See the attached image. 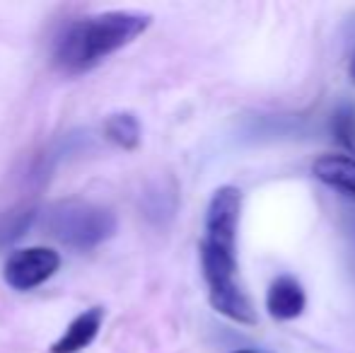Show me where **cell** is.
Wrapping results in <instances>:
<instances>
[{
  "label": "cell",
  "mask_w": 355,
  "mask_h": 353,
  "mask_svg": "<svg viewBox=\"0 0 355 353\" xmlns=\"http://www.w3.org/2000/svg\"><path fill=\"white\" fill-rule=\"evenodd\" d=\"M242 213V191L220 187L213 191L203 221L201 271L213 310L237 325H257V312L237 278V227Z\"/></svg>",
  "instance_id": "cell-1"
},
{
  "label": "cell",
  "mask_w": 355,
  "mask_h": 353,
  "mask_svg": "<svg viewBox=\"0 0 355 353\" xmlns=\"http://www.w3.org/2000/svg\"><path fill=\"white\" fill-rule=\"evenodd\" d=\"M153 17L136 10H114L73 22L58 37L53 63L66 76H83L136 42Z\"/></svg>",
  "instance_id": "cell-2"
},
{
  "label": "cell",
  "mask_w": 355,
  "mask_h": 353,
  "mask_svg": "<svg viewBox=\"0 0 355 353\" xmlns=\"http://www.w3.org/2000/svg\"><path fill=\"white\" fill-rule=\"evenodd\" d=\"M46 230L61 245L78 252H89L112 240L116 232V216L107 206L83 198H63L46 211Z\"/></svg>",
  "instance_id": "cell-3"
},
{
  "label": "cell",
  "mask_w": 355,
  "mask_h": 353,
  "mask_svg": "<svg viewBox=\"0 0 355 353\" xmlns=\"http://www.w3.org/2000/svg\"><path fill=\"white\" fill-rule=\"evenodd\" d=\"M61 268V255L51 247H27L8 257L3 266V278L12 291H34L56 276Z\"/></svg>",
  "instance_id": "cell-4"
},
{
  "label": "cell",
  "mask_w": 355,
  "mask_h": 353,
  "mask_svg": "<svg viewBox=\"0 0 355 353\" xmlns=\"http://www.w3.org/2000/svg\"><path fill=\"white\" fill-rule=\"evenodd\" d=\"M307 307V293L302 283L290 273L273 278L266 291V310L276 322H293Z\"/></svg>",
  "instance_id": "cell-5"
},
{
  "label": "cell",
  "mask_w": 355,
  "mask_h": 353,
  "mask_svg": "<svg viewBox=\"0 0 355 353\" xmlns=\"http://www.w3.org/2000/svg\"><path fill=\"white\" fill-rule=\"evenodd\" d=\"M89 146H92V141H89V136L85 131H73V133H66V136L56 138V141L37 157V162H34V167H32V179L51 177L61 162L71 160L78 153H85Z\"/></svg>",
  "instance_id": "cell-6"
},
{
  "label": "cell",
  "mask_w": 355,
  "mask_h": 353,
  "mask_svg": "<svg viewBox=\"0 0 355 353\" xmlns=\"http://www.w3.org/2000/svg\"><path fill=\"white\" fill-rule=\"evenodd\" d=\"M104 310L102 307H89L83 315H78L71 325L66 327V332L61 334V339L56 344H51V353H80L87 349L94 339H97L99 329H102Z\"/></svg>",
  "instance_id": "cell-7"
},
{
  "label": "cell",
  "mask_w": 355,
  "mask_h": 353,
  "mask_svg": "<svg viewBox=\"0 0 355 353\" xmlns=\"http://www.w3.org/2000/svg\"><path fill=\"white\" fill-rule=\"evenodd\" d=\"M312 175L334 191L355 201V157L351 155H322L314 160Z\"/></svg>",
  "instance_id": "cell-8"
},
{
  "label": "cell",
  "mask_w": 355,
  "mask_h": 353,
  "mask_svg": "<svg viewBox=\"0 0 355 353\" xmlns=\"http://www.w3.org/2000/svg\"><path fill=\"white\" fill-rule=\"evenodd\" d=\"M102 131H104V136H107L114 146L121 148V150H136L143 138L141 121H138V117L131 112H116V114H112V117H107Z\"/></svg>",
  "instance_id": "cell-9"
},
{
  "label": "cell",
  "mask_w": 355,
  "mask_h": 353,
  "mask_svg": "<svg viewBox=\"0 0 355 353\" xmlns=\"http://www.w3.org/2000/svg\"><path fill=\"white\" fill-rule=\"evenodd\" d=\"M177 211V193L167 187L164 182L153 184L148 191L143 193V213L150 223L162 225Z\"/></svg>",
  "instance_id": "cell-10"
},
{
  "label": "cell",
  "mask_w": 355,
  "mask_h": 353,
  "mask_svg": "<svg viewBox=\"0 0 355 353\" xmlns=\"http://www.w3.org/2000/svg\"><path fill=\"white\" fill-rule=\"evenodd\" d=\"M37 221V211L32 206H12L0 211V247H8L27 235V230Z\"/></svg>",
  "instance_id": "cell-11"
},
{
  "label": "cell",
  "mask_w": 355,
  "mask_h": 353,
  "mask_svg": "<svg viewBox=\"0 0 355 353\" xmlns=\"http://www.w3.org/2000/svg\"><path fill=\"white\" fill-rule=\"evenodd\" d=\"M331 133L338 146L351 157H355V109L351 104H341L331 114Z\"/></svg>",
  "instance_id": "cell-12"
},
{
  "label": "cell",
  "mask_w": 355,
  "mask_h": 353,
  "mask_svg": "<svg viewBox=\"0 0 355 353\" xmlns=\"http://www.w3.org/2000/svg\"><path fill=\"white\" fill-rule=\"evenodd\" d=\"M351 78H353V83H355V56H353V61H351Z\"/></svg>",
  "instance_id": "cell-13"
},
{
  "label": "cell",
  "mask_w": 355,
  "mask_h": 353,
  "mask_svg": "<svg viewBox=\"0 0 355 353\" xmlns=\"http://www.w3.org/2000/svg\"><path fill=\"white\" fill-rule=\"evenodd\" d=\"M230 353H259V351H249V349H237V351H230Z\"/></svg>",
  "instance_id": "cell-14"
}]
</instances>
